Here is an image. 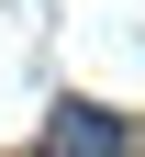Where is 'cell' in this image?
<instances>
[{
  "label": "cell",
  "mask_w": 145,
  "mask_h": 157,
  "mask_svg": "<svg viewBox=\"0 0 145 157\" xmlns=\"http://www.w3.org/2000/svg\"><path fill=\"white\" fill-rule=\"evenodd\" d=\"M56 146H67V157H89V146H123V135L100 124L89 101H56Z\"/></svg>",
  "instance_id": "1"
}]
</instances>
